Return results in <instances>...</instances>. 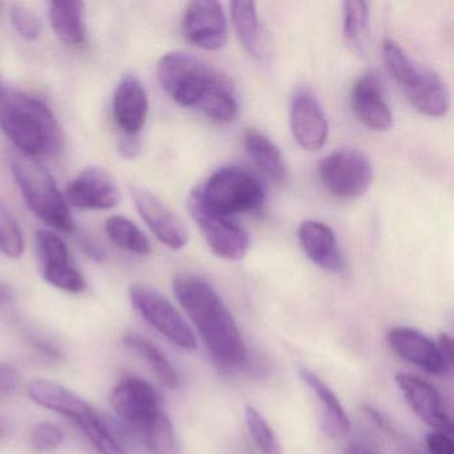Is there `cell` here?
Segmentation results:
<instances>
[{
    "label": "cell",
    "instance_id": "1",
    "mask_svg": "<svg viewBox=\"0 0 454 454\" xmlns=\"http://www.w3.org/2000/svg\"><path fill=\"white\" fill-rule=\"evenodd\" d=\"M159 83L177 105L201 111L216 123H231L239 114V103L231 82L203 60L168 52L156 68Z\"/></svg>",
    "mask_w": 454,
    "mask_h": 454
},
{
    "label": "cell",
    "instance_id": "2",
    "mask_svg": "<svg viewBox=\"0 0 454 454\" xmlns=\"http://www.w3.org/2000/svg\"><path fill=\"white\" fill-rule=\"evenodd\" d=\"M172 289L214 360L228 369L243 366L247 360L246 342L216 289L204 278L192 275L176 276Z\"/></svg>",
    "mask_w": 454,
    "mask_h": 454
},
{
    "label": "cell",
    "instance_id": "3",
    "mask_svg": "<svg viewBox=\"0 0 454 454\" xmlns=\"http://www.w3.org/2000/svg\"><path fill=\"white\" fill-rule=\"evenodd\" d=\"M0 129L18 153L30 158H50L63 150L65 137L52 111L17 90L0 89Z\"/></svg>",
    "mask_w": 454,
    "mask_h": 454
},
{
    "label": "cell",
    "instance_id": "4",
    "mask_svg": "<svg viewBox=\"0 0 454 454\" xmlns=\"http://www.w3.org/2000/svg\"><path fill=\"white\" fill-rule=\"evenodd\" d=\"M9 164L30 211L52 230L74 232L76 225L70 206L49 169L38 159L18 151L10 153Z\"/></svg>",
    "mask_w": 454,
    "mask_h": 454
},
{
    "label": "cell",
    "instance_id": "5",
    "mask_svg": "<svg viewBox=\"0 0 454 454\" xmlns=\"http://www.w3.org/2000/svg\"><path fill=\"white\" fill-rule=\"evenodd\" d=\"M382 60L406 99L422 115L442 118L450 108V92L434 71L414 62L395 42L382 44Z\"/></svg>",
    "mask_w": 454,
    "mask_h": 454
},
{
    "label": "cell",
    "instance_id": "6",
    "mask_svg": "<svg viewBox=\"0 0 454 454\" xmlns=\"http://www.w3.org/2000/svg\"><path fill=\"white\" fill-rule=\"evenodd\" d=\"M191 192L207 209L225 217L259 211L265 201L264 188L259 179L236 166L217 169L204 184Z\"/></svg>",
    "mask_w": 454,
    "mask_h": 454
},
{
    "label": "cell",
    "instance_id": "7",
    "mask_svg": "<svg viewBox=\"0 0 454 454\" xmlns=\"http://www.w3.org/2000/svg\"><path fill=\"white\" fill-rule=\"evenodd\" d=\"M129 296L137 312L172 344L185 350L198 348L190 324L160 292L147 284L137 283L129 286Z\"/></svg>",
    "mask_w": 454,
    "mask_h": 454
},
{
    "label": "cell",
    "instance_id": "8",
    "mask_svg": "<svg viewBox=\"0 0 454 454\" xmlns=\"http://www.w3.org/2000/svg\"><path fill=\"white\" fill-rule=\"evenodd\" d=\"M324 188L340 199L364 195L373 182V167L364 153L339 150L329 153L318 166Z\"/></svg>",
    "mask_w": 454,
    "mask_h": 454
},
{
    "label": "cell",
    "instance_id": "9",
    "mask_svg": "<svg viewBox=\"0 0 454 454\" xmlns=\"http://www.w3.org/2000/svg\"><path fill=\"white\" fill-rule=\"evenodd\" d=\"M187 209L212 254L228 262H240L247 256L251 241L243 228L207 209L192 192L187 199Z\"/></svg>",
    "mask_w": 454,
    "mask_h": 454
},
{
    "label": "cell",
    "instance_id": "10",
    "mask_svg": "<svg viewBox=\"0 0 454 454\" xmlns=\"http://www.w3.org/2000/svg\"><path fill=\"white\" fill-rule=\"evenodd\" d=\"M35 243L42 276L47 284L68 294H82L87 288L83 273L58 233L41 228L36 231Z\"/></svg>",
    "mask_w": 454,
    "mask_h": 454
},
{
    "label": "cell",
    "instance_id": "11",
    "mask_svg": "<svg viewBox=\"0 0 454 454\" xmlns=\"http://www.w3.org/2000/svg\"><path fill=\"white\" fill-rule=\"evenodd\" d=\"M110 403L116 417L134 433L145 429L163 411L155 387L140 377L121 380L111 392Z\"/></svg>",
    "mask_w": 454,
    "mask_h": 454
},
{
    "label": "cell",
    "instance_id": "12",
    "mask_svg": "<svg viewBox=\"0 0 454 454\" xmlns=\"http://www.w3.org/2000/svg\"><path fill=\"white\" fill-rule=\"evenodd\" d=\"M182 33L193 46L207 51L223 49L228 41V22L223 4L214 0L191 2L183 14Z\"/></svg>",
    "mask_w": 454,
    "mask_h": 454
},
{
    "label": "cell",
    "instance_id": "13",
    "mask_svg": "<svg viewBox=\"0 0 454 454\" xmlns=\"http://www.w3.org/2000/svg\"><path fill=\"white\" fill-rule=\"evenodd\" d=\"M289 123L296 142L307 151H318L328 140L329 124L320 100L310 87L300 86L292 95Z\"/></svg>",
    "mask_w": 454,
    "mask_h": 454
},
{
    "label": "cell",
    "instance_id": "14",
    "mask_svg": "<svg viewBox=\"0 0 454 454\" xmlns=\"http://www.w3.org/2000/svg\"><path fill=\"white\" fill-rule=\"evenodd\" d=\"M68 206L87 211H107L121 201V188L115 177L100 167L91 166L79 172L66 191Z\"/></svg>",
    "mask_w": 454,
    "mask_h": 454
},
{
    "label": "cell",
    "instance_id": "15",
    "mask_svg": "<svg viewBox=\"0 0 454 454\" xmlns=\"http://www.w3.org/2000/svg\"><path fill=\"white\" fill-rule=\"evenodd\" d=\"M131 195L143 222L160 243L172 251H179L187 246L188 231L184 223L155 193L145 188L132 187Z\"/></svg>",
    "mask_w": 454,
    "mask_h": 454
},
{
    "label": "cell",
    "instance_id": "16",
    "mask_svg": "<svg viewBox=\"0 0 454 454\" xmlns=\"http://www.w3.org/2000/svg\"><path fill=\"white\" fill-rule=\"evenodd\" d=\"M350 106L357 121L374 132L392 129L395 118L385 98L384 83L376 71H368L356 81Z\"/></svg>",
    "mask_w": 454,
    "mask_h": 454
},
{
    "label": "cell",
    "instance_id": "17",
    "mask_svg": "<svg viewBox=\"0 0 454 454\" xmlns=\"http://www.w3.org/2000/svg\"><path fill=\"white\" fill-rule=\"evenodd\" d=\"M395 384L406 403L419 419L438 432H453L450 419L442 405L440 393L424 380L408 373H398Z\"/></svg>",
    "mask_w": 454,
    "mask_h": 454
},
{
    "label": "cell",
    "instance_id": "18",
    "mask_svg": "<svg viewBox=\"0 0 454 454\" xmlns=\"http://www.w3.org/2000/svg\"><path fill=\"white\" fill-rule=\"evenodd\" d=\"M150 100L142 82L126 75L114 92L113 113L116 126L126 137H137L147 121Z\"/></svg>",
    "mask_w": 454,
    "mask_h": 454
},
{
    "label": "cell",
    "instance_id": "19",
    "mask_svg": "<svg viewBox=\"0 0 454 454\" xmlns=\"http://www.w3.org/2000/svg\"><path fill=\"white\" fill-rule=\"evenodd\" d=\"M387 342L400 357L427 373L445 374L450 369L438 350L437 344L416 329L397 326L387 333Z\"/></svg>",
    "mask_w": 454,
    "mask_h": 454
},
{
    "label": "cell",
    "instance_id": "20",
    "mask_svg": "<svg viewBox=\"0 0 454 454\" xmlns=\"http://www.w3.org/2000/svg\"><path fill=\"white\" fill-rule=\"evenodd\" d=\"M297 239L313 264L332 273L344 270V257L331 227L317 220H305L297 230Z\"/></svg>",
    "mask_w": 454,
    "mask_h": 454
},
{
    "label": "cell",
    "instance_id": "21",
    "mask_svg": "<svg viewBox=\"0 0 454 454\" xmlns=\"http://www.w3.org/2000/svg\"><path fill=\"white\" fill-rule=\"evenodd\" d=\"M67 419L83 432L98 453L129 454L118 434L111 427V422L97 409L92 408L86 400Z\"/></svg>",
    "mask_w": 454,
    "mask_h": 454
},
{
    "label": "cell",
    "instance_id": "22",
    "mask_svg": "<svg viewBox=\"0 0 454 454\" xmlns=\"http://www.w3.org/2000/svg\"><path fill=\"white\" fill-rule=\"evenodd\" d=\"M299 376L320 403L325 432L333 438H342L349 434V417L345 413L344 408L333 390L310 369L300 368Z\"/></svg>",
    "mask_w": 454,
    "mask_h": 454
},
{
    "label": "cell",
    "instance_id": "23",
    "mask_svg": "<svg viewBox=\"0 0 454 454\" xmlns=\"http://www.w3.org/2000/svg\"><path fill=\"white\" fill-rule=\"evenodd\" d=\"M86 6L79 0L51 2L49 20L52 31L68 47L83 46L86 42Z\"/></svg>",
    "mask_w": 454,
    "mask_h": 454
},
{
    "label": "cell",
    "instance_id": "24",
    "mask_svg": "<svg viewBox=\"0 0 454 454\" xmlns=\"http://www.w3.org/2000/svg\"><path fill=\"white\" fill-rule=\"evenodd\" d=\"M244 147L247 153L265 177L283 184L286 179V167L280 148L262 132L254 129H247L244 134Z\"/></svg>",
    "mask_w": 454,
    "mask_h": 454
},
{
    "label": "cell",
    "instance_id": "25",
    "mask_svg": "<svg viewBox=\"0 0 454 454\" xmlns=\"http://www.w3.org/2000/svg\"><path fill=\"white\" fill-rule=\"evenodd\" d=\"M342 41L356 55H365L371 34V10L361 0H347L342 4Z\"/></svg>",
    "mask_w": 454,
    "mask_h": 454
},
{
    "label": "cell",
    "instance_id": "26",
    "mask_svg": "<svg viewBox=\"0 0 454 454\" xmlns=\"http://www.w3.org/2000/svg\"><path fill=\"white\" fill-rule=\"evenodd\" d=\"M123 342L129 349L137 353L148 364L156 379L163 387L172 390L179 387V374H177L176 369L172 365L168 357L153 341L145 339L137 332H127L124 334Z\"/></svg>",
    "mask_w": 454,
    "mask_h": 454
},
{
    "label": "cell",
    "instance_id": "27",
    "mask_svg": "<svg viewBox=\"0 0 454 454\" xmlns=\"http://www.w3.org/2000/svg\"><path fill=\"white\" fill-rule=\"evenodd\" d=\"M231 17L239 41L254 58L262 57V33L256 4L236 0L231 4Z\"/></svg>",
    "mask_w": 454,
    "mask_h": 454
},
{
    "label": "cell",
    "instance_id": "28",
    "mask_svg": "<svg viewBox=\"0 0 454 454\" xmlns=\"http://www.w3.org/2000/svg\"><path fill=\"white\" fill-rule=\"evenodd\" d=\"M106 233L119 248L139 256L151 254V243L140 228L127 217L114 215L106 220Z\"/></svg>",
    "mask_w": 454,
    "mask_h": 454
},
{
    "label": "cell",
    "instance_id": "29",
    "mask_svg": "<svg viewBox=\"0 0 454 454\" xmlns=\"http://www.w3.org/2000/svg\"><path fill=\"white\" fill-rule=\"evenodd\" d=\"M150 454H172L175 450L174 427L171 419L161 411L150 425L135 433Z\"/></svg>",
    "mask_w": 454,
    "mask_h": 454
},
{
    "label": "cell",
    "instance_id": "30",
    "mask_svg": "<svg viewBox=\"0 0 454 454\" xmlns=\"http://www.w3.org/2000/svg\"><path fill=\"white\" fill-rule=\"evenodd\" d=\"M0 252L9 259H20L25 252L20 223L4 201H0Z\"/></svg>",
    "mask_w": 454,
    "mask_h": 454
},
{
    "label": "cell",
    "instance_id": "31",
    "mask_svg": "<svg viewBox=\"0 0 454 454\" xmlns=\"http://www.w3.org/2000/svg\"><path fill=\"white\" fill-rule=\"evenodd\" d=\"M247 427L249 434L254 438V445L262 454H283L280 441L276 435L275 430L268 424L262 413L254 406H247L246 411Z\"/></svg>",
    "mask_w": 454,
    "mask_h": 454
},
{
    "label": "cell",
    "instance_id": "32",
    "mask_svg": "<svg viewBox=\"0 0 454 454\" xmlns=\"http://www.w3.org/2000/svg\"><path fill=\"white\" fill-rule=\"evenodd\" d=\"M364 409H365L366 416L372 419V422L379 429H381L382 433L392 441L393 445H395V454H425L419 446L414 445L413 441L409 440L400 430L395 429L390 424L389 419H387L384 414L380 413V411H377V409L371 405H366Z\"/></svg>",
    "mask_w": 454,
    "mask_h": 454
},
{
    "label": "cell",
    "instance_id": "33",
    "mask_svg": "<svg viewBox=\"0 0 454 454\" xmlns=\"http://www.w3.org/2000/svg\"><path fill=\"white\" fill-rule=\"evenodd\" d=\"M63 442H65V433L52 422H38L31 429L30 445L36 453H52L58 450Z\"/></svg>",
    "mask_w": 454,
    "mask_h": 454
},
{
    "label": "cell",
    "instance_id": "34",
    "mask_svg": "<svg viewBox=\"0 0 454 454\" xmlns=\"http://www.w3.org/2000/svg\"><path fill=\"white\" fill-rule=\"evenodd\" d=\"M10 20H12V26H14L17 33L25 41H38L43 27H42L41 18L33 9L22 4H12V9H10Z\"/></svg>",
    "mask_w": 454,
    "mask_h": 454
},
{
    "label": "cell",
    "instance_id": "35",
    "mask_svg": "<svg viewBox=\"0 0 454 454\" xmlns=\"http://www.w3.org/2000/svg\"><path fill=\"white\" fill-rule=\"evenodd\" d=\"M26 337H27L30 347H33L42 357L52 361V363L63 360L62 349L57 344H54L51 340L42 336V334L35 333V332H27Z\"/></svg>",
    "mask_w": 454,
    "mask_h": 454
},
{
    "label": "cell",
    "instance_id": "36",
    "mask_svg": "<svg viewBox=\"0 0 454 454\" xmlns=\"http://www.w3.org/2000/svg\"><path fill=\"white\" fill-rule=\"evenodd\" d=\"M22 376L14 365L0 363V400L15 395L20 389Z\"/></svg>",
    "mask_w": 454,
    "mask_h": 454
},
{
    "label": "cell",
    "instance_id": "37",
    "mask_svg": "<svg viewBox=\"0 0 454 454\" xmlns=\"http://www.w3.org/2000/svg\"><path fill=\"white\" fill-rule=\"evenodd\" d=\"M427 450L429 454H454V442L448 433L430 432L427 435Z\"/></svg>",
    "mask_w": 454,
    "mask_h": 454
},
{
    "label": "cell",
    "instance_id": "38",
    "mask_svg": "<svg viewBox=\"0 0 454 454\" xmlns=\"http://www.w3.org/2000/svg\"><path fill=\"white\" fill-rule=\"evenodd\" d=\"M119 153L123 158L134 159L139 155L140 145L137 137H126L119 145Z\"/></svg>",
    "mask_w": 454,
    "mask_h": 454
},
{
    "label": "cell",
    "instance_id": "39",
    "mask_svg": "<svg viewBox=\"0 0 454 454\" xmlns=\"http://www.w3.org/2000/svg\"><path fill=\"white\" fill-rule=\"evenodd\" d=\"M437 348L440 350L441 356L446 361L449 366H451V360H453V342H451L449 334L441 333L438 337Z\"/></svg>",
    "mask_w": 454,
    "mask_h": 454
},
{
    "label": "cell",
    "instance_id": "40",
    "mask_svg": "<svg viewBox=\"0 0 454 454\" xmlns=\"http://www.w3.org/2000/svg\"><path fill=\"white\" fill-rule=\"evenodd\" d=\"M84 251L89 254L91 259H94L95 262H102L105 259V252L100 248L99 246L94 243L92 240H84L83 241Z\"/></svg>",
    "mask_w": 454,
    "mask_h": 454
},
{
    "label": "cell",
    "instance_id": "41",
    "mask_svg": "<svg viewBox=\"0 0 454 454\" xmlns=\"http://www.w3.org/2000/svg\"><path fill=\"white\" fill-rule=\"evenodd\" d=\"M14 302V294L7 286H0V310L7 309Z\"/></svg>",
    "mask_w": 454,
    "mask_h": 454
},
{
    "label": "cell",
    "instance_id": "42",
    "mask_svg": "<svg viewBox=\"0 0 454 454\" xmlns=\"http://www.w3.org/2000/svg\"><path fill=\"white\" fill-rule=\"evenodd\" d=\"M345 454H379L373 448L361 442V441H355L348 446L347 453Z\"/></svg>",
    "mask_w": 454,
    "mask_h": 454
},
{
    "label": "cell",
    "instance_id": "43",
    "mask_svg": "<svg viewBox=\"0 0 454 454\" xmlns=\"http://www.w3.org/2000/svg\"><path fill=\"white\" fill-rule=\"evenodd\" d=\"M10 427L9 422L4 419V417H0V442L4 440V438L9 435Z\"/></svg>",
    "mask_w": 454,
    "mask_h": 454
}]
</instances>
